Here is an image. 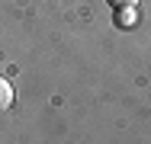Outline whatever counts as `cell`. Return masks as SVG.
I'll use <instances>...</instances> for the list:
<instances>
[{"label":"cell","mask_w":151,"mask_h":144,"mask_svg":"<svg viewBox=\"0 0 151 144\" xmlns=\"http://www.w3.org/2000/svg\"><path fill=\"white\" fill-rule=\"evenodd\" d=\"M10 106H13V86L6 77H0V112H6Z\"/></svg>","instance_id":"cell-1"},{"label":"cell","mask_w":151,"mask_h":144,"mask_svg":"<svg viewBox=\"0 0 151 144\" xmlns=\"http://www.w3.org/2000/svg\"><path fill=\"white\" fill-rule=\"evenodd\" d=\"M109 6H116V10H122V6H135V0H109Z\"/></svg>","instance_id":"cell-2"}]
</instances>
